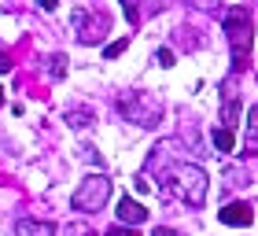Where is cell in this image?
<instances>
[{
	"mask_svg": "<svg viewBox=\"0 0 258 236\" xmlns=\"http://www.w3.org/2000/svg\"><path fill=\"white\" fill-rule=\"evenodd\" d=\"M218 218L225 221V225H236V229H247V225H254V210H251L247 203H225Z\"/></svg>",
	"mask_w": 258,
	"mask_h": 236,
	"instance_id": "obj_5",
	"label": "cell"
},
{
	"mask_svg": "<svg viewBox=\"0 0 258 236\" xmlns=\"http://www.w3.org/2000/svg\"><path fill=\"white\" fill-rule=\"evenodd\" d=\"M114 214H118V221H122V225H140V221L148 218V210L140 207L137 199L122 196V199H118V210H114Z\"/></svg>",
	"mask_w": 258,
	"mask_h": 236,
	"instance_id": "obj_6",
	"label": "cell"
},
{
	"mask_svg": "<svg viewBox=\"0 0 258 236\" xmlns=\"http://www.w3.org/2000/svg\"><path fill=\"white\" fill-rule=\"evenodd\" d=\"M81 155H85V159H89V162H96V166H100V162H103V159H100V155H96V148H81Z\"/></svg>",
	"mask_w": 258,
	"mask_h": 236,
	"instance_id": "obj_17",
	"label": "cell"
},
{
	"mask_svg": "<svg viewBox=\"0 0 258 236\" xmlns=\"http://www.w3.org/2000/svg\"><path fill=\"white\" fill-rule=\"evenodd\" d=\"M107 199H111V177L92 173V177H85V181L78 185V192L70 196V207L81 210V214H96V210L107 207Z\"/></svg>",
	"mask_w": 258,
	"mask_h": 236,
	"instance_id": "obj_4",
	"label": "cell"
},
{
	"mask_svg": "<svg viewBox=\"0 0 258 236\" xmlns=\"http://www.w3.org/2000/svg\"><path fill=\"white\" fill-rule=\"evenodd\" d=\"M155 59H159V67H173V52H170V48H159Z\"/></svg>",
	"mask_w": 258,
	"mask_h": 236,
	"instance_id": "obj_16",
	"label": "cell"
},
{
	"mask_svg": "<svg viewBox=\"0 0 258 236\" xmlns=\"http://www.w3.org/2000/svg\"><path fill=\"white\" fill-rule=\"evenodd\" d=\"M118 114L133 126H155L162 118V103L151 96V92H122L118 96Z\"/></svg>",
	"mask_w": 258,
	"mask_h": 236,
	"instance_id": "obj_3",
	"label": "cell"
},
{
	"mask_svg": "<svg viewBox=\"0 0 258 236\" xmlns=\"http://www.w3.org/2000/svg\"><path fill=\"white\" fill-rule=\"evenodd\" d=\"M0 103H4V89H0Z\"/></svg>",
	"mask_w": 258,
	"mask_h": 236,
	"instance_id": "obj_22",
	"label": "cell"
},
{
	"mask_svg": "<svg viewBox=\"0 0 258 236\" xmlns=\"http://www.w3.org/2000/svg\"><path fill=\"white\" fill-rule=\"evenodd\" d=\"M162 181H166V192L177 196L181 203L203 207V199H207V170L203 166H196V162H173V166H166Z\"/></svg>",
	"mask_w": 258,
	"mask_h": 236,
	"instance_id": "obj_1",
	"label": "cell"
},
{
	"mask_svg": "<svg viewBox=\"0 0 258 236\" xmlns=\"http://www.w3.org/2000/svg\"><path fill=\"white\" fill-rule=\"evenodd\" d=\"M225 33H229V44H232V67H243L247 55H251V44H254L251 11L247 8H232L225 15Z\"/></svg>",
	"mask_w": 258,
	"mask_h": 236,
	"instance_id": "obj_2",
	"label": "cell"
},
{
	"mask_svg": "<svg viewBox=\"0 0 258 236\" xmlns=\"http://www.w3.org/2000/svg\"><path fill=\"white\" fill-rule=\"evenodd\" d=\"M55 4H59V0H37V8H41V11H55Z\"/></svg>",
	"mask_w": 258,
	"mask_h": 236,
	"instance_id": "obj_19",
	"label": "cell"
},
{
	"mask_svg": "<svg viewBox=\"0 0 258 236\" xmlns=\"http://www.w3.org/2000/svg\"><path fill=\"white\" fill-rule=\"evenodd\" d=\"M11 70V59H8V52H0V74H8Z\"/></svg>",
	"mask_w": 258,
	"mask_h": 236,
	"instance_id": "obj_18",
	"label": "cell"
},
{
	"mask_svg": "<svg viewBox=\"0 0 258 236\" xmlns=\"http://www.w3.org/2000/svg\"><path fill=\"white\" fill-rule=\"evenodd\" d=\"M15 232H19V236H55V225H52V221L19 218V221H15Z\"/></svg>",
	"mask_w": 258,
	"mask_h": 236,
	"instance_id": "obj_7",
	"label": "cell"
},
{
	"mask_svg": "<svg viewBox=\"0 0 258 236\" xmlns=\"http://www.w3.org/2000/svg\"><path fill=\"white\" fill-rule=\"evenodd\" d=\"M236 118H240V103H236V96H225V126L232 129V126H236Z\"/></svg>",
	"mask_w": 258,
	"mask_h": 236,
	"instance_id": "obj_9",
	"label": "cell"
},
{
	"mask_svg": "<svg viewBox=\"0 0 258 236\" xmlns=\"http://www.w3.org/2000/svg\"><path fill=\"white\" fill-rule=\"evenodd\" d=\"M247 140H251V144H258V103H254L251 114H247Z\"/></svg>",
	"mask_w": 258,
	"mask_h": 236,
	"instance_id": "obj_12",
	"label": "cell"
},
{
	"mask_svg": "<svg viewBox=\"0 0 258 236\" xmlns=\"http://www.w3.org/2000/svg\"><path fill=\"white\" fill-rule=\"evenodd\" d=\"M125 44H129V41H114V44H107V48H103V59H114V55H122V52H125Z\"/></svg>",
	"mask_w": 258,
	"mask_h": 236,
	"instance_id": "obj_13",
	"label": "cell"
},
{
	"mask_svg": "<svg viewBox=\"0 0 258 236\" xmlns=\"http://www.w3.org/2000/svg\"><path fill=\"white\" fill-rule=\"evenodd\" d=\"M67 122L74 126V129H81V126H92V111H70V114H67Z\"/></svg>",
	"mask_w": 258,
	"mask_h": 236,
	"instance_id": "obj_10",
	"label": "cell"
},
{
	"mask_svg": "<svg viewBox=\"0 0 258 236\" xmlns=\"http://www.w3.org/2000/svg\"><path fill=\"white\" fill-rule=\"evenodd\" d=\"M52 74H55V78L67 74V55H55V59H52Z\"/></svg>",
	"mask_w": 258,
	"mask_h": 236,
	"instance_id": "obj_15",
	"label": "cell"
},
{
	"mask_svg": "<svg viewBox=\"0 0 258 236\" xmlns=\"http://www.w3.org/2000/svg\"><path fill=\"white\" fill-rule=\"evenodd\" d=\"M192 4H196V8H210L214 0H192Z\"/></svg>",
	"mask_w": 258,
	"mask_h": 236,
	"instance_id": "obj_20",
	"label": "cell"
},
{
	"mask_svg": "<svg viewBox=\"0 0 258 236\" xmlns=\"http://www.w3.org/2000/svg\"><path fill=\"white\" fill-rule=\"evenodd\" d=\"M155 236H177V232H170V229H155Z\"/></svg>",
	"mask_w": 258,
	"mask_h": 236,
	"instance_id": "obj_21",
	"label": "cell"
},
{
	"mask_svg": "<svg viewBox=\"0 0 258 236\" xmlns=\"http://www.w3.org/2000/svg\"><path fill=\"white\" fill-rule=\"evenodd\" d=\"M122 11H125V22H129V26H137V22H140V8H137V0H122Z\"/></svg>",
	"mask_w": 258,
	"mask_h": 236,
	"instance_id": "obj_11",
	"label": "cell"
},
{
	"mask_svg": "<svg viewBox=\"0 0 258 236\" xmlns=\"http://www.w3.org/2000/svg\"><path fill=\"white\" fill-rule=\"evenodd\" d=\"M214 148L218 151H232V148H236V133H232L229 126L225 129H214Z\"/></svg>",
	"mask_w": 258,
	"mask_h": 236,
	"instance_id": "obj_8",
	"label": "cell"
},
{
	"mask_svg": "<svg viewBox=\"0 0 258 236\" xmlns=\"http://www.w3.org/2000/svg\"><path fill=\"white\" fill-rule=\"evenodd\" d=\"M107 236H140V232H137L133 225H111V229H107Z\"/></svg>",
	"mask_w": 258,
	"mask_h": 236,
	"instance_id": "obj_14",
	"label": "cell"
}]
</instances>
